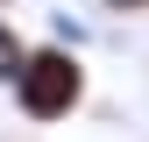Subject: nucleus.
I'll return each mask as SVG.
<instances>
[{
	"label": "nucleus",
	"instance_id": "obj_1",
	"mask_svg": "<svg viewBox=\"0 0 149 142\" xmlns=\"http://www.w3.org/2000/svg\"><path fill=\"white\" fill-rule=\"evenodd\" d=\"M85 100V64L71 57V50H29L22 64H14V106H22L29 121H64L78 114Z\"/></svg>",
	"mask_w": 149,
	"mask_h": 142
},
{
	"label": "nucleus",
	"instance_id": "obj_2",
	"mask_svg": "<svg viewBox=\"0 0 149 142\" xmlns=\"http://www.w3.org/2000/svg\"><path fill=\"white\" fill-rule=\"evenodd\" d=\"M14 50H22V43H14V29L0 22V57H14Z\"/></svg>",
	"mask_w": 149,
	"mask_h": 142
},
{
	"label": "nucleus",
	"instance_id": "obj_3",
	"mask_svg": "<svg viewBox=\"0 0 149 142\" xmlns=\"http://www.w3.org/2000/svg\"><path fill=\"white\" fill-rule=\"evenodd\" d=\"M107 7H114V14H135V7H149V0H107Z\"/></svg>",
	"mask_w": 149,
	"mask_h": 142
}]
</instances>
